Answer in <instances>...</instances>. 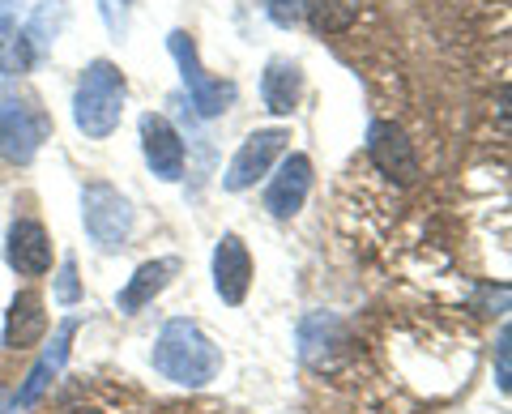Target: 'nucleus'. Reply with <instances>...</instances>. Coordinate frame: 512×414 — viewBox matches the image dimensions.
<instances>
[{"instance_id": "nucleus-20", "label": "nucleus", "mask_w": 512, "mask_h": 414, "mask_svg": "<svg viewBox=\"0 0 512 414\" xmlns=\"http://www.w3.org/2000/svg\"><path fill=\"white\" fill-rule=\"evenodd\" d=\"M77 299H82V282H77V261L69 257V261L60 265V274H56V304L73 308Z\"/></svg>"}, {"instance_id": "nucleus-21", "label": "nucleus", "mask_w": 512, "mask_h": 414, "mask_svg": "<svg viewBox=\"0 0 512 414\" xmlns=\"http://www.w3.org/2000/svg\"><path fill=\"white\" fill-rule=\"evenodd\" d=\"M103 5V22H107V30L116 39H124L128 35V5H133V0H99Z\"/></svg>"}, {"instance_id": "nucleus-4", "label": "nucleus", "mask_w": 512, "mask_h": 414, "mask_svg": "<svg viewBox=\"0 0 512 414\" xmlns=\"http://www.w3.org/2000/svg\"><path fill=\"white\" fill-rule=\"evenodd\" d=\"M167 47H171L175 65H180V77H184V86L192 94V107H197V116H205V120L222 116V111L235 103V82H222V77H210V73L201 69L197 43H192L184 30H175V35L167 39Z\"/></svg>"}, {"instance_id": "nucleus-10", "label": "nucleus", "mask_w": 512, "mask_h": 414, "mask_svg": "<svg viewBox=\"0 0 512 414\" xmlns=\"http://www.w3.org/2000/svg\"><path fill=\"white\" fill-rule=\"evenodd\" d=\"M248 282H252V257L239 235H222L218 248H214V286L222 295V304H244L248 295Z\"/></svg>"}, {"instance_id": "nucleus-5", "label": "nucleus", "mask_w": 512, "mask_h": 414, "mask_svg": "<svg viewBox=\"0 0 512 414\" xmlns=\"http://www.w3.org/2000/svg\"><path fill=\"white\" fill-rule=\"evenodd\" d=\"M47 133H52V120L35 103H22V99L0 103V154L9 163H30L47 141Z\"/></svg>"}, {"instance_id": "nucleus-14", "label": "nucleus", "mask_w": 512, "mask_h": 414, "mask_svg": "<svg viewBox=\"0 0 512 414\" xmlns=\"http://www.w3.org/2000/svg\"><path fill=\"white\" fill-rule=\"evenodd\" d=\"M180 269V261L175 257H163V261H146V265H137V274L128 278V286L116 295V308L124 316H133L141 312L146 304H154V295H163V286L171 282V274Z\"/></svg>"}, {"instance_id": "nucleus-13", "label": "nucleus", "mask_w": 512, "mask_h": 414, "mask_svg": "<svg viewBox=\"0 0 512 414\" xmlns=\"http://www.w3.org/2000/svg\"><path fill=\"white\" fill-rule=\"evenodd\" d=\"M9 265L26 278H39L52 269V244H47V231L35 218H18L9 227Z\"/></svg>"}, {"instance_id": "nucleus-23", "label": "nucleus", "mask_w": 512, "mask_h": 414, "mask_svg": "<svg viewBox=\"0 0 512 414\" xmlns=\"http://www.w3.org/2000/svg\"><path fill=\"white\" fill-rule=\"evenodd\" d=\"M60 414H107V410H99V406H64Z\"/></svg>"}, {"instance_id": "nucleus-1", "label": "nucleus", "mask_w": 512, "mask_h": 414, "mask_svg": "<svg viewBox=\"0 0 512 414\" xmlns=\"http://www.w3.org/2000/svg\"><path fill=\"white\" fill-rule=\"evenodd\" d=\"M154 368L167 380H175V385L201 389L218 376L222 355L197 325L184 321V316H175V321L163 325V333H158V342H154Z\"/></svg>"}, {"instance_id": "nucleus-12", "label": "nucleus", "mask_w": 512, "mask_h": 414, "mask_svg": "<svg viewBox=\"0 0 512 414\" xmlns=\"http://www.w3.org/2000/svg\"><path fill=\"white\" fill-rule=\"evenodd\" d=\"M73 333H77V316H69V321H60V329H56V338L47 342V350L39 355V363L26 372V385L18 389V406H35L39 397L47 393V385L60 376V368H64V359H69V342H73Z\"/></svg>"}, {"instance_id": "nucleus-11", "label": "nucleus", "mask_w": 512, "mask_h": 414, "mask_svg": "<svg viewBox=\"0 0 512 414\" xmlns=\"http://www.w3.org/2000/svg\"><path fill=\"white\" fill-rule=\"evenodd\" d=\"M308 188H312V163L303 154H291L274 175V184H269L265 210L274 218H295L303 210V201H308Z\"/></svg>"}, {"instance_id": "nucleus-3", "label": "nucleus", "mask_w": 512, "mask_h": 414, "mask_svg": "<svg viewBox=\"0 0 512 414\" xmlns=\"http://www.w3.org/2000/svg\"><path fill=\"white\" fill-rule=\"evenodd\" d=\"M82 222H86V235L103 252H120L128 231H133V205H128V197H120L111 184H86Z\"/></svg>"}, {"instance_id": "nucleus-9", "label": "nucleus", "mask_w": 512, "mask_h": 414, "mask_svg": "<svg viewBox=\"0 0 512 414\" xmlns=\"http://www.w3.org/2000/svg\"><path fill=\"white\" fill-rule=\"evenodd\" d=\"M141 150L158 180H180L184 175V141L163 116H141Z\"/></svg>"}, {"instance_id": "nucleus-6", "label": "nucleus", "mask_w": 512, "mask_h": 414, "mask_svg": "<svg viewBox=\"0 0 512 414\" xmlns=\"http://www.w3.org/2000/svg\"><path fill=\"white\" fill-rule=\"evenodd\" d=\"M350 346V329L342 316L333 312H312L299 321V359L316 372H333L338 368V355Z\"/></svg>"}, {"instance_id": "nucleus-24", "label": "nucleus", "mask_w": 512, "mask_h": 414, "mask_svg": "<svg viewBox=\"0 0 512 414\" xmlns=\"http://www.w3.org/2000/svg\"><path fill=\"white\" fill-rule=\"evenodd\" d=\"M269 5H274V9H286V5H291V0H269Z\"/></svg>"}, {"instance_id": "nucleus-19", "label": "nucleus", "mask_w": 512, "mask_h": 414, "mask_svg": "<svg viewBox=\"0 0 512 414\" xmlns=\"http://www.w3.org/2000/svg\"><path fill=\"white\" fill-rule=\"evenodd\" d=\"M64 22H69V9H64V0H39V5H35V18H30V26H26L30 47L56 43V35L64 30Z\"/></svg>"}, {"instance_id": "nucleus-2", "label": "nucleus", "mask_w": 512, "mask_h": 414, "mask_svg": "<svg viewBox=\"0 0 512 414\" xmlns=\"http://www.w3.org/2000/svg\"><path fill=\"white\" fill-rule=\"evenodd\" d=\"M124 116V73L111 60H94L77 82V99H73V120L86 137H111Z\"/></svg>"}, {"instance_id": "nucleus-15", "label": "nucleus", "mask_w": 512, "mask_h": 414, "mask_svg": "<svg viewBox=\"0 0 512 414\" xmlns=\"http://www.w3.org/2000/svg\"><path fill=\"white\" fill-rule=\"evenodd\" d=\"M47 333V312H43V299L35 291H22L9 308V321H5V346L9 350H26L35 346Z\"/></svg>"}, {"instance_id": "nucleus-17", "label": "nucleus", "mask_w": 512, "mask_h": 414, "mask_svg": "<svg viewBox=\"0 0 512 414\" xmlns=\"http://www.w3.org/2000/svg\"><path fill=\"white\" fill-rule=\"evenodd\" d=\"M30 65H35V47H30L26 30H18L5 18V22H0V86H5L9 77L26 73Z\"/></svg>"}, {"instance_id": "nucleus-22", "label": "nucleus", "mask_w": 512, "mask_h": 414, "mask_svg": "<svg viewBox=\"0 0 512 414\" xmlns=\"http://www.w3.org/2000/svg\"><path fill=\"white\" fill-rule=\"evenodd\" d=\"M495 385H500V393H508V325L500 329V342H495Z\"/></svg>"}, {"instance_id": "nucleus-8", "label": "nucleus", "mask_w": 512, "mask_h": 414, "mask_svg": "<svg viewBox=\"0 0 512 414\" xmlns=\"http://www.w3.org/2000/svg\"><path fill=\"white\" fill-rule=\"evenodd\" d=\"M367 154H372V163L389 175V180H397V184L419 180V154H414L410 137L397 129L393 120H376L372 129H367Z\"/></svg>"}, {"instance_id": "nucleus-18", "label": "nucleus", "mask_w": 512, "mask_h": 414, "mask_svg": "<svg viewBox=\"0 0 512 414\" xmlns=\"http://www.w3.org/2000/svg\"><path fill=\"white\" fill-rule=\"evenodd\" d=\"M303 13L320 35H342L359 18V0H303Z\"/></svg>"}, {"instance_id": "nucleus-7", "label": "nucleus", "mask_w": 512, "mask_h": 414, "mask_svg": "<svg viewBox=\"0 0 512 414\" xmlns=\"http://www.w3.org/2000/svg\"><path fill=\"white\" fill-rule=\"evenodd\" d=\"M286 141H291V133H286V129H256L244 146H239V154L231 158L227 175H222V188H231V193H244V188H252L269 171V163H274V158L286 150Z\"/></svg>"}, {"instance_id": "nucleus-16", "label": "nucleus", "mask_w": 512, "mask_h": 414, "mask_svg": "<svg viewBox=\"0 0 512 414\" xmlns=\"http://www.w3.org/2000/svg\"><path fill=\"white\" fill-rule=\"evenodd\" d=\"M303 94V73L299 65H291V60H269V69L261 77V99L265 107L274 111V116H291L295 103Z\"/></svg>"}]
</instances>
